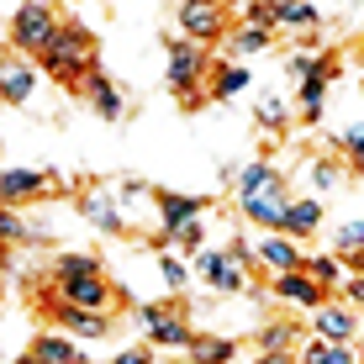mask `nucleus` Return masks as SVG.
I'll return each mask as SVG.
<instances>
[{
	"instance_id": "f257e3e1",
	"label": "nucleus",
	"mask_w": 364,
	"mask_h": 364,
	"mask_svg": "<svg viewBox=\"0 0 364 364\" xmlns=\"http://www.w3.org/2000/svg\"><path fill=\"white\" fill-rule=\"evenodd\" d=\"M37 69H43L48 80H58V85H69V90H80V85L100 69V43H95V32L85 27V21H64V27L53 32V43L43 48Z\"/></svg>"
},
{
	"instance_id": "f03ea898",
	"label": "nucleus",
	"mask_w": 364,
	"mask_h": 364,
	"mask_svg": "<svg viewBox=\"0 0 364 364\" xmlns=\"http://www.w3.org/2000/svg\"><path fill=\"white\" fill-rule=\"evenodd\" d=\"M58 27H64V16L53 11V0H21L16 16L6 21V43H11V53H21V58H43V48L53 43Z\"/></svg>"
},
{
	"instance_id": "7ed1b4c3",
	"label": "nucleus",
	"mask_w": 364,
	"mask_h": 364,
	"mask_svg": "<svg viewBox=\"0 0 364 364\" xmlns=\"http://www.w3.org/2000/svg\"><path fill=\"white\" fill-rule=\"evenodd\" d=\"M169 95L174 100H200L211 80V58L200 43H185V37H169Z\"/></svg>"
},
{
	"instance_id": "20e7f679",
	"label": "nucleus",
	"mask_w": 364,
	"mask_h": 364,
	"mask_svg": "<svg viewBox=\"0 0 364 364\" xmlns=\"http://www.w3.org/2000/svg\"><path fill=\"white\" fill-rule=\"evenodd\" d=\"M174 37H185V43H222L228 37V6L222 0H180L174 6Z\"/></svg>"
},
{
	"instance_id": "39448f33",
	"label": "nucleus",
	"mask_w": 364,
	"mask_h": 364,
	"mask_svg": "<svg viewBox=\"0 0 364 364\" xmlns=\"http://www.w3.org/2000/svg\"><path fill=\"white\" fill-rule=\"evenodd\" d=\"M137 328H143V338L154 348H191V338H196V328H191V317H185L180 306H169V301H148V306H137Z\"/></svg>"
},
{
	"instance_id": "423d86ee",
	"label": "nucleus",
	"mask_w": 364,
	"mask_h": 364,
	"mask_svg": "<svg viewBox=\"0 0 364 364\" xmlns=\"http://www.w3.org/2000/svg\"><path fill=\"white\" fill-rule=\"evenodd\" d=\"M74 211H80L85 222L100 232V237H122L132 228L127 222V211H122V196H117V185H85L80 196H74Z\"/></svg>"
},
{
	"instance_id": "0eeeda50",
	"label": "nucleus",
	"mask_w": 364,
	"mask_h": 364,
	"mask_svg": "<svg viewBox=\"0 0 364 364\" xmlns=\"http://www.w3.org/2000/svg\"><path fill=\"white\" fill-rule=\"evenodd\" d=\"M58 191V174L53 169H32V164H16V169H0V206H37Z\"/></svg>"
},
{
	"instance_id": "6e6552de",
	"label": "nucleus",
	"mask_w": 364,
	"mask_h": 364,
	"mask_svg": "<svg viewBox=\"0 0 364 364\" xmlns=\"http://www.w3.org/2000/svg\"><path fill=\"white\" fill-rule=\"evenodd\" d=\"M191 269H196L217 296H243V291H248V264H237L228 248H200V254H191Z\"/></svg>"
},
{
	"instance_id": "1a4fd4ad",
	"label": "nucleus",
	"mask_w": 364,
	"mask_h": 364,
	"mask_svg": "<svg viewBox=\"0 0 364 364\" xmlns=\"http://www.w3.org/2000/svg\"><path fill=\"white\" fill-rule=\"evenodd\" d=\"M311 338H328V343H359V333H364V311H354L348 301H322L317 311H311Z\"/></svg>"
},
{
	"instance_id": "9d476101",
	"label": "nucleus",
	"mask_w": 364,
	"mask_h": 364,
	"mask_svg": "<svg viewBox=\"0 0 364 364\" xmlns=\"http://www.w3.org/2000/svg\"><path fill=\"white\" fill-rule=\"evenodd\" d=\"M43 85V69L21 53H0V106H27Z\"/></svg>"
},
{
	"instance_id": "9b49d317",
	"label": "nucleus",
	"mask_w": 364,
	"mask_h": 364,
	"mask_svg": "<svg viewBox=\"0 0 364 364\" xmlns=\"http://www.w3.org/2000/svg\"><path fill=\"white\" fill-rule=\"evenodd\" d=\"M269 296L280 301V306H296V311H317L328 291H322L317 280H311L306 269H285V274H269Z\"/></svg>"
},
{
	"instance_id": "f8f14e48",
	"label": "nucleus",
	"mask_w": 364,
	"mask_h": 364,
	"mask_svg": "<svg viewBox=\"0 0 364 364\" xmlns=\"http://www.w3.org/2000/svg\"><path fill=\"white\" fill-rule=\"evenodd\" d=\"M53 322L58 333L80 338V343H100V338H111V311H85V306H69V301H53Z\"/></svg>"
},
{
	"instance_id": "ddd939ff",
	"label": "nucleus",
	"mask_w": 364,
	"mask_h": 364,
	"mask_svg": "<svg viewBox=\"0 0 364 364\" xmlns=\"http://www.w3.org/2000/svg\"><path fill=\"white\" fill-rule=\"evenodd\" d=\"M154 211H159V232H174L185 222L206 217L211 196H185V191H154Z\"/></svg>"
},
{
	"instance_id": "4468645a",
	"label": "nucleus",
	"mask_w": 364,
	"mask_h": 364,
	"mask_svg": "<svg viewBox=\"0 0 364 364\" xmlns=\"http://www.w3.org/2000/svg\"><path fill=\"white\" fill-rule=\"evenodd\" d=\"M80 95L90 100V111H95L100 122H122V117H127V95H122V85L111 80L106 69H95L90 80L80 85Z\"/></svg>"
},
{
	"instance_id": "2eb2a0df",
	"label": "nucleus",
	"mask_w": 364,
	"mask_h": 364,
	"mask_svg": "<svg viewBox=\"0 0 364 364\" xmlns=\"http://www.w3.org/2000/svg\"><path fill=\"white\" fill-rule=\"evenodd\" d=\"M285 206H291V191H264V196H237V211H243L254 228L280 232L285 228Z\"/></svg>"
},
{
	"instance_id": "dca6fc26",
	"label": "nucleus",
	"mask_w": 364,
	"mask_h": 364,
	"mask_svg": "<svg viewBox=\"0 0 364 364\" xmlns=\"http://www.w3.org/2000/svg\"><path fill=\"white\" fill-rule=\"evenodd\" d=\"M58 301H69V306H85V311H111V280L106 274H90V280H58L53 285Z\"/></svg>"
},
{
	"instance_id": "f3484780",
	"label": "nucleus",
	"mask_w": 364,
	"mask_h": 364,
	"mask_svg": "<svg viewBox=\"0 0 364 364\" xmlns=\"http://www.w3.org/2000/svg\"><path fill=\"white\" fill-rule=\"evenodd\" d=\"M254 259H259V264H264L269 274H285V269H301V264H306L301 243H296V237H285V232L259 237V243H254Z\"/></svg>"
},
{
	"instance_id": "a211bd4d",
	"label": "nucleus",
	"mask_w": 364,
	"mask_h": 364,
	"mask_svg": "<svg viewBox=\"0 0 364 364\" xmlns=\"http://www.w3.org/2000/svg\"><path fill=\"white\" fill-rule=\"evenodd\" d=\"M232 180H237V196H264V191H291V185H285V169L274 164V159H254V164L232 169Z\"/></svg>"
},
{
	"instance_id": "6ab92c4d",
	"label": "nucleus",
	"mask_w": 364,
	"mask_h": 364,
	"mask_svg": "<svg viewBox=\"0 0 364 364\" xmlns=\"http://www.w3.org/2000/svg\"><path fill=\"white\" fill-rule=\"evenodd\" d=\"M328 85H333V64L301 80V90H296V111H301V122H306V127H317L322 111H328Z\"/></svg>"
},
{
	"instance_id": "aec40b11",
	"label": "nucleus",
	"mask_w": 364,
	"mask_h": 364,
	"mask_svg": "<svg viewBox=\"0 0 364 364\" xmlns=\"http://www.w3.org/2000/svg\"><path fill=\"white\" fill-rule=\"evenodd\" d=\"M27 354L37 364H90V359L80 354V338H69V333H37Z\"/></svg>"
},
{
	"instance_id": "412c9836",
	"label": "nucleus",
	"mask_w": 364,
	"mask_h": 364,
	"mask_svg": "<svg viewBox=\"0 0 364 364\" xmlns=\"http://www.w3.org/2000/svg\"><path fill=\"white\" fill-rule=\"evenodd\" d=\"M32 243H48V228L27 222L16 206H0V248H32Z\"/></svg>"
},
{
	"instance_id": "4be33fe9",
	"label": "nucleus",
	"mask_w": 364,
	"mask_h": 364,
	"mask_svg": "<svg viewBox=\"0 0 364 364\" xmlns=\"http://www.w3.org/2000/svg\"><path fill=\"white\" fill-rule=\"evenodd\" d=\"M280 232H285V237H311V232H322V196H291Z\"/></svg>"
},
{
	"instance_id": "5701e85b",
	"label": "nucleus",
	"mask_w": 364,
	"mask_h": 364,
	"mask_svg": "<svg viewBox=\"0 0 364 364\" xmlns=\"http://www.w3.org/2000/svg\"><path fill=\"white\" fill-rule=\"evenodd\" d=\"M301 174H306V196H333L338 180H343V159H333V154H306Z\"/></svg>"
},
{
	"instance_id": "b1692460",
	"label": "nucleus",
	"mask_w": 364,
	"mask_h": 364,
	"mask_svg": "<svg viewBox=\"0 0 364 364\" xmlns=\"http://www.w3.org/2000/svg\"><path fill=\"white\" fill-rule=\"evenodd\" d=\"M274 11H280V21H274V32H317L322 27V6L317 0H274Z\"/></svg>"
},
{
	"instance_id": "393cba45",
	"label": "nucleus",
	"mask_w": 364,
	"mask_h": 364,
	"mask_svg": "<svg viewBox=\"0 0 364 364\" xmlns=\"http://www.w3.org/2000/svg\"><path fill=\"white\" fill-rule=\"evenodd\" d=\"M296 364H364L354 343H328V338H306L296 348Z\"/></svg>"
},
{
	"instance_id": "a878e982",
	"label": "nucleus",
	"mask_w": 364,
	"mask_h": 364,
	"mask_svg": "<svg viewBox=\"0 0 364 364\" xmlns=\"http://www.w3.org/2000/svg\"><path fill=\"white\" fill-rule=\"evenodd\" d=\"M248 85H254V74H248L243 64H211V80H206V95L211 100H232V95H243Z\"/></svg>"
},
{
	"instance_id": "bb28decb",
	"label": "nucleus",
	"mask_w": 364,
	"mask_h": 364,
	"mask_svg": "<svg viewBox=\"0 0 364 364\" xmlns=\"http://www.w3.org/2000/svg\"><path fill=\"white\" fill-rule=\"evenodd\" d=\"M185 354H191V364H232L237 343H232V338H217V333H196Z\"/></svg>"
},
{
	"instance_id": "cd10ccee",
	"label": "nucleus",
	"mask_w": 364,
	"mask_h": 364,
	"mask_svg": "<svg viewBox=\"0 0 364 364\" xmlns=\"http://www.w3.org/2000/svg\"><path fill=\"white\" fill-rule=\"evenodd\" d=\"M90 274H106L95 254H80V248H64V254L53 259V285L58 280H90Z\"/></svg>"
},
{
	"instance_id": "c85d7f7f",
	"label": "nucleus",
	"mask_w": 364,
	"mask_h": 364,
	"mask_svg": "<svg viewBox=\"0 0 364 364\" xmlns=\"http://www.w3.org/2000/svg\"><path fill=\"white\" fill-rule=\"evenodd\" d=\"M222 43H228L232 58H254V53H269V48H274V32H264V27H237V32L222 37Z\"/></svg>"
},
{
	"instance_id": "c756f323",
	"label": "nucleus",
	"mask_w": 364,
	"mask_h": 364,
	"mask_svg": "<svg viewBox=\"0 0 364 364\" xmlns=\"http://www.w3.org/2000/svg\"><path fill=\"white\" fill-rule=\"evenodd\" d=\"M259 354H296V322H264L254 333Z\"/></svg>"
},
{
	"instance_id": "7c9ffc66",
	"label": "nucleus",
	"mask_w": 364,
	"mask_h": 364,
	"mask_svg": "<svg viewBox=\"0 0 364 364\" xmlns=\"http://www.w3.org/2000/svg\"><path fill=\"white\" fill-rule=\"evenodd\" d=\"M301 269H306L322 291H338V285H343V259H338V254H306Z\"/></svg>"
},
{
	"instance_id": "2f4dec72",
	"label": "nucleus",
	"mask_w": 364,
	"mask_h": 364,
	"mask_svg": "<svg viewBox=\"0 0 364 364\" xmlns=\"http://www.w3.org/2000/svg\"><path fill=\"white\" fill-rule=\"evenodd\" d=\"M254 122H259V132H285V127H291V106H285L280 95H259Z\"/></svg>"
},
{
	"instance_id": "473e14b6",
	"label": "nucleus",
	"mask_w": 364,
	"mask_h": 364,
	"mask_svg": "<svg viewBox=\"0 0 364 364\" xmlns=\"http://www.w3.org/2000/svg\"><path fill=\"white\" fill-rule=\"evenodd\" d=\"M338 154H343V164L364 180V122H354V127L338 132Z\"/></svg>"
},
{
	"instance_id": "72a5a7b5",
	"label": "nucleus",
	"mask_w": 364,
	"mask_h": 364,
	"mask_svg": "<svg viewBox=\"0 0 364 364\" xmlns=\"http://www.w3.org/2000/svg\"><path fill=\"white\" fill-rule=\"evenodd\" d=\"M159 274H164L169 291H185V285H191V259L174 254V248H164V254H159Z\"/></svg>"
},
{
	"instance_id": "f704fd0d",
	"label": "nucleus",
	"mask_w": 364,
	"mask_h": 364,
	"mask_svg": "<svg viewBox=\"0 0 364 364\" xmlns=\"http://www.w3.org/2000/svg\"><path fill=\"white\" fill-rule=\"evenodd\" d=\"M333 248H338V254H359V248H364V217H348V222H338V232H333Z\"/></svg>"
},
{
	"instance_id": "c9c22d12",
	"label": "nucleus",
	"mask_w": 364,
	"mask_h": 364,
	"mask_svg": "<svg viewBox=\"0 0 364 364\" xmlns=\"http://www.w3.org/2000/svg\"><path fill=\"white\" fill-rule=\"evenodd\" d=\"M274 21H280L274 0H248V6H243V27H264V32H274Z\"/></svg>"
},
{
	"instance_id": "e433bc0d",
	"label": "nucleus",
	"mask_w": 364,
	"mask_h": 364,
	"mask_svg": "<svg viewBox=\"0 0 364 364\" xmlns=\"http://www.w3.org/2000/svg\"><path fill=\"white\" fill-rule=\"evenodd\" d=\"M338 291H343L338 301H348L354 311H364V274H343V285H338Z\"/></svg>"
},
{
	"instance_id": "4c0bfd02",
	"label": "nucleus",
	"mask_w": 364,
	"mask_h": 364,
	"mask_svg": "<svg viewBox=\"0 0 364 364\" xmlns=\"http://www.w3.org/2000/svg\"><path fill=\"white\" fill-rule=\"evenodd\" d=\"M111 364H154V348H122V354H111Z\"/></svg>"
},
{
	"instance_id": "58836bf2",
	"label": "nucleus",
	"mask_w": 364,
	"mask_h": 364,
	"mask_svg": "<svg viewBox=\"0 0 364 364\" xmlns=\"http://www.w3.org/2000/svg\"><path fill=\"white\" fill-rule=\"evenodd\" d=\"M228 254L237 259V264H254V243H248V237H232V243H228Z\"/></svg>"
},
{
	"instance_id": "ea45409f",
	"label": "nucleus",
	"mask_w": 364,
	"mask_h": 364,
	"mask_svg": "<svg viewBox=\"0 0 364 364\" xmlns=\"http://www.w3.org/2000/svg\"><path fill=\"white\" fill-rule=\"evenodd\" d=\"M248 364H296V354H254Z\"/></svg>"
},
{
	"instance_id": "a19ab883",
	"label": "nucleus",
	"mask_w": 364,
	"mask_h": 364,
	"mask_svg": "<svg viewBox=\"0 0 364 364\" xmlns=\"http://www.w3.org/2000/svg\"><path fill=\"white\" fill-rule=\"evenodd\" d=\"M354 348H359V359H364V333H359V343H354Z\"/></svg>"
},
{
	"instance_id": "79ce46f5",
	"label": "nucleus",
	"mask_w": 364,
	"mask_h": 364,
	"mask_svg": "<svg viewBox=\"0 0 364 364\" xmlns=\"http://www.w3.org/2000/svg\"><path fill=\"white\" fill-rule=\"evenodd\" d=\"M21 364H37V359H32V354H27V359H21Z\"/></svg>"
},
{
	"instance_id": "37998d69",
	"label": "nucleus",
	"mask_w": 364,
	"mask_h": 364,
	"mask_svg": "<svg viewBox=\"0 0 364 364\" xmlns=\"http://www.w3.org/2000/svg\"><path fill=\"white\" fill-rule=\"evenodd\" d=\"M0 48H6V32H0Z\"/></svg>"
},
{
	"instance_id": "c03bdc74",
	"label": "nucleus",
	"mask_w": 364,
	"mask_h": 364,
	"mask_svg": "<svg viewBox=\"0 0 364 364\" xmlns=\"http://www.w3.org/2000/svg\"><path fill=\"white\" fill-rule=\"evenodd\" d=\"M69 6H80V0H69Z\"/></svg>"
}]
</instances>
